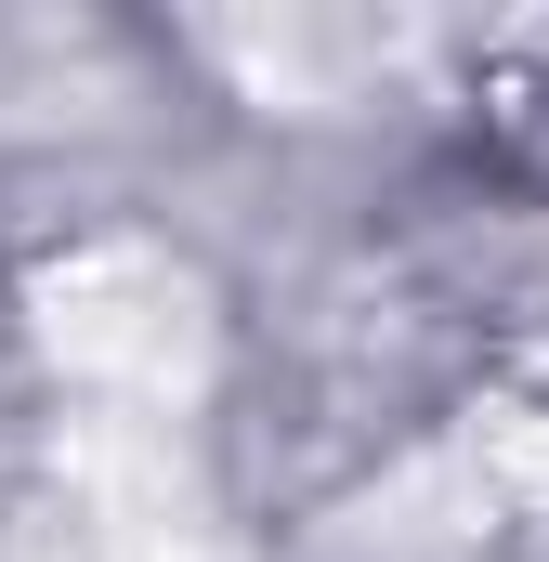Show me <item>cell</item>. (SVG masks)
I'll list each match as a JSON object with an SVG mask.
<instances>
[{
    "label": "cell",
    "mask_w": 549,
    "mask_h": 562,
    "mask_svg": "<svg viewBox=\"0 0 549 562\" xmlns=\"http://www.w3.org/2000/svg\"><path fill=\"white\" fill-rule=\"evenodd\" d=\"M0 562H79V550H66V524H53V537H0Z\"/></svg>",
    "instance_id": "cell-5"
},
{
    "label": "cell",
    "mask_w": 549,
    "mask_h": 562,
    "mask_svg": "<svg viewBox=\"0 0 549 562\" xmlns=\"http://www.w3.org/2000/svg\"><path fill=\"white\" fill-rule=\"evenodd\" d=\"M53 471H66V550H79V562H223L210 484H197V458H183L170 419L79 406Z\"/></svg>",
    "instance_id": "cell-2"
},
{
    "label": "cell",
    "mask_w": 549,
    "mask_h": 562,
    "mask_svg": "<svg viewBox=\"0 0 549 562\" xmlns=\"http://www.w3.org/2000/svg\"><path fill=\"white\" fill-rule=\"evenodd\" d=\"M210 53H223L262 105H354V79L380 66L367 26H301V13H274V26H210Z\"/></svg>",
    "instance_id": "cell-3"
},
{
    "label": "cell",
    "mask_w": 549,
    "mask_h": 562,
    "mask_svg": "<svg viewBox=\"0 0 549 562\" xmlns=\"http://www.w3.org/2000/svg\"><path fill=\"white\" fill-rule=\"evenodd\" d=\"M445 484H458L471 524H524V510H549V393H497V406H471Z\"/></svg>",
    "instance_id": "cell-4"
},
{
    "label": "cell",
    "mask_w": 549,
    "mask_h": 562,
    "mask_svg": "<svg viewBox=\"0 0 549 562\" xmlns=\"http://www.w3.org/2000/svg\"><path fill=\"white\" fill-rule=\"evenodd\" d=\"M40 353L79 380V406H132V419H183L210 380V288L144 236H92L26 288Z\"/></svg>",
    "instance_id": "cell-1"
}]
</instances>
